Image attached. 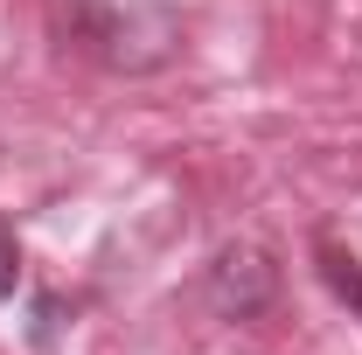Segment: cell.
Returning a JSON list of instances; mask_svg holds the SVG:
<instances>
[{
  "label": "cell",
  "mask_w": 362,
  "mask_h": 355,
  "mask_svg": "<svg viewBox=\"0 0 362 355\" xmlns=\"http://www.w3.org/2000/svg\"><path fill=\"white\" fill-rule=\"evenodd\" d=\"M70 35L105 70H160L181 49L175 0H70Z\"/></svg>",
  "instance_id": "obj_1"
},
{
  "label": "cell",
  "mask_w": 362,
  "mask_h": 355,
  "mask_svg": "<svg viewBox=\"0 0 362 355\" xmlns=\"http://www.w3.org/2000/svg\"><path fill=\"white\" fill-rule=\"evenodd\" d=\"M327 279H334V293H341V300H356V307H362V258L327 251Z\"/></svg>",
  "instance_id": "obj_2"
},
{
  "label": "cell",
  "mask_w": 362,
  "mask_h": 355,
  "mask_svg": "<svg viewBox=\"0 0 362 355\" xmlns=\"http://www.w3.org/2000/svg\"><path fill=\"white\" fill-rule=\"evenodd\" d=\"M21 286V244H14V230H7V216H0V300Z\"/></svg>",
  "instance_id": "obj_3"
}]
</instances>
